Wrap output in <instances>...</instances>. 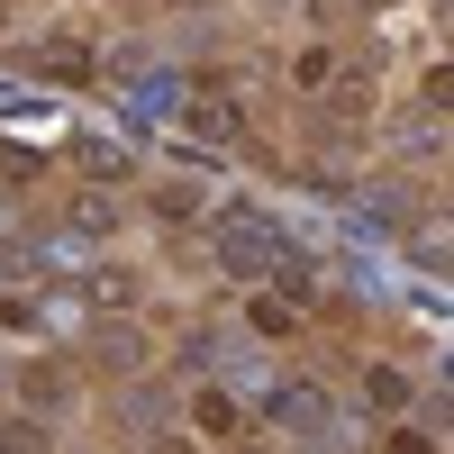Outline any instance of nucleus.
Segmentation results:
<instances>
[{
  "label": "nucleus",
  "mask_w": 454,
  "mask_h": 454,
  "mask_svg": "<svg viewBox=\"0 0 454 454\" xmlns=\"http://www.w3.org/2000/svg\"><path fill=\"white\" fill-rule=\"evenodd\" d=\"M209 254H218L227 282H254V291H263V273H273V254H282V227L263 218V209H227L218 237H209Z\"/></svg>",
  "instance_id": "obj_1"
},
{
  "label": "nucleus",
  "mask_w": 454,
  "mask_h": 454,
  "mask_svg": "<svg viewBox=\"0 0 454 454\" xmlns=\"http://www.w3.org/2000/svg\"><path fill=\"white\" fill-rule=\"evenodd\" d=\"M318 100H327V119H336V128H364L372 109H382V91H372V73H336V82H327Z\"/></svg>",
  "instance_id": "obj_2"
},
{
  "label": "nucleus",
  "mask_w": 454,
  "mask_h": 454,
  "mask_svg": "<svg viewBox=\"0 0 454 454\" xmlns=\"http://www.w3.org/2000/svg\"><path fill=\"white\" fill-rule=\"evenodd\" d=\"M273 419H282L291 436H327V391H309V382H282V391H273Z\"/></svg>",
  "instance_id": "obj_3"
},
{
  "label": "nucleus",
  "mask_w": 454,
  "mask_h": 454,
  "mask_svg": "<svg viewBox=\"0 0 454 454\" xmlns=\"http://www.w3.org/2000/svg\"><path fill=\"white\" fill-rule=\"evenodd\" d=\"M246 327L263 336V346H291V336H300V309L273 300V291H246Z\"/></svg>",
  "instance_id": "obj_4"
},
{
  "label": "nucleus",
  "mask_w": 454,
  "mask_h": 454,
  "mask_svg": "<svg viewBox=\"0 0 454 454\" xmlns=\"http://www.w3.org/2000/svg\"><path fill=\"white\" fill-rule=\"evenodd\" d=\"M91 364H109V372H137V364H145V336H137L128 318H109V327H91Z\"/></svg>",
  "instance_id": "obj_5"
},
{
  "label": "nucleus",
  "mask_w": 454,
  "mask_h": 454,
  "mask_svg": "<svg viewBox=\"0 0 454 454\" xmlns=\"http://www.w3.org/2000/svg\"><path fill=\"white\" fill-rule=\"evenodd\" d=\"M182 119H192V137H209V145H227V137H237V100H227V91H200L192 109H182Z\"/></svg>",
  "instance_id": "obj_6"
},
{
  "label": "nucleus",
  "mask_w": 454,
  "mask_h": 454,
  "mask_svg": "<svg viewBox=\"0 0 454 454\" xmlns=\"http://www.w3.org/2000/svg\"><path fill=\"white\" fill-rule=\"evenodd\" d=\"M364 400H372V419H391V427H400V409H409V372L372 364V372H364Z\"/></svg>",
  "instance_id": "obj_7"
},
{
  "label": "nucleus",
  "mask_w": 454,
  "mask_h": 454,
  "mask_svg": "<svg viewBox=\"0 0 454 454\" xmlns=\"http://www.w3.org/2000/svg\"><path fill=\"white\" fill-rule=\"evenodd\" d=\"M336 73H346V55H336V46H300V55H291V82H300V91H327Z\"/></svg>",
  "instance_id": "obj_8"
},
{
  "label": "nucleus",
  "mask_w": 454,
  "mask_h": 454,
  "mask_svg": "<svg viewBox=\"0 0 454 454\" xmlns=\"http://www.w3.org/2000/svg\"><path fill=\"white\" fill-rule=\"evenodd\" d=\"M145 209H155L164 227H192V218H200V192H192V182H164V192L145 200Z\"/></svg>",
  "instance_id": "obj_9"
},
{
  "label": "nucleus",
  "mask_w": 454,
  "mask_h": 454,
  "mask_svg": "<svg viewBox=\"0 0 454 454\" xmlns=\"http://www.w3.org/2000/svg\"><path fill=\"white\" fill-rule=\"evenodd\" d=\"M372 218H382V227H409V218H419L409 182H372Z\"/></svg>",
  "instance_id": "obj_10"
},
{
  "label": "nucleus",
  "mask_w": 454,
  "mask_h": 454,
  "mask_svg": "<svg viewBox=\"0 0 454 454\" xmlns=\"http://www.w3.org/2000/svg\"><path fill=\"white\" fill-rule=\"evenodd\" d=\"M192 419H200V436H237V400H227V391H200Z\"/></svg>",
  "instance_id": "obj_11"
},
{
  "label": "nucleus",
  "mask_w": 454,
  "mask_h": 454,
  "mask_svg": "<svg viewBox=\"0 0 454 454\" xmlns=\"http://www.w3.org/2000/svg\"><path fill=\"white\" fill-rule=\"evenodd\" d=\"M64 391H73V372H64V364H27V400H36V409H55Z\"/></svg>",
  "instance_id": "obj_12"
},
{
  "label": "nucleus",
  "mask_w": 454,
  "mask_h": 454,
  "mask_svg": "<svg viewBox=\"0 0 454 454\" xmlns=\"http://www.w3.org/2000/svg\"><path fill=\"white\" fill-rule=\"evenodd\" d=\"M436 145H445V128H436V119H409V128H400V155H419V164H427Z\"/></svg>",
  "instance_id": "obj_13"
},
{
  "label": "nucleus",
  "mask_w": 454,
  "mask_h": 454,
  "mask_svg": "<svg viewBox=\"0 0 454 454\" xmlns=\"http://www.w3.org/2000/svg\"><path fill=\"white\" fill-rule=\"evenodd\" d=\"M0 454H46V427H36V419H10V427H0Z\"/></svg>",
  "instance_id": "obj_14"
},
{
  "label": "nucleus",
  "mask_w": 454,
  "mask_h": 454,
  "mask_svg": "<svg viewBox=\"0 0 454 454\" xmlns=\"http://www.w3.org/2000/svg\"><path fill=\"white\" fill-rule=\"evenodd\" d=\"M46 73H55V82H82V73H91V64H82V55H73V36H55V46H46Z\"/></svg>",
  "instance_id": "obj_15"
},
{
  "label": "nucleus",
  "mask_w": 454,
  "mask_h": 454,
  "mask_svg": "<svg viewBox=\"0 0 454 454\" xmlns=\"http://www.w3.org/2000/svg\"><path fill=\"white\" fill-rule=\"evenodd\" d=\"M382 454H436V436H427V427H391Z\"/></svg>",
  "instance_id": "obj_16"
},
{
  "label": "nucleus",
  "mask_w": 454,
  "mask_h": 454,
  "mask_svg": "<svg viewBox=\"0 0 454 454\" xmlns=\"http://www.w3.org/2000/svg\"><path fill=\"white\" fill-rule=\"evenodd\" d=\"M237 454H273V445H237Z\"/></svg>",
  "instance_id": "obj_17"
},
{
  "label": "nucleus",
  "mask_w": 454,
  "mask_h": 454,
  "mask_svg": "<svg viewBox=\"0 0 454 454\" xmlns=\"http://www.w3.org/2000/svg\"><path fill=\"white\" fill-rule=\"evenodd\" d=\"M173 10H200V0H173Z\"/></svg>",
  "instance_id": "obj_18"
},
{
  "label": "nucleus",
  "mask_w": 454,
  "mask_h": 454,
  "mask_svg": "<svg viewBox=\"0 0 454 454\" xmlns=\"http://www.w3.org/2000/svg\"><path fill=\"white\" fill-rule=\"evenodd\" d=\"M364 10H382V0H364Z\"/></svg>",
  "instance_id": "obj_19"
},
{
  "label": "nucleus",
  "mask_w": 454,
  "mask_h": 454,
  "mask_svg": "<svg viewBox=\"0 0 454 454\" xmlns=\"http://www.w3.org/2000/svg\"><path fill=\"white\" fill-rule=\"evenodd\" d=\"M273 10H291V0H273Z\"/></svg>",
  "instance_id": "obj_20"
}]
</instances>
